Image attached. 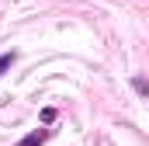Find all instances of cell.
Here are the masks:
<instances>
[{"label": "cell", "instance_id": "3957f363", "mask_svg": "<svg viewBox=\"0 0 149 146\" xmlns=\"http://www.w3.org/2000/svg\"><path fill=\"white\" fill-rule=\"evenodd\" d=\"M14 59H17V56H14V52H3V56H0V73L7 70V66H10V63H14Z\"/></svg>", "mask_w": 149, "mask_h": 146}, {"label": "cell", "instance_id": "6da1fadb", "mask_svg": "<svg viewBox=\"0 0 149 146\" xmlns=\"http://www.w3.org/2000/svg\"><path fill=\"white\" fill-rule=\"evenodd\" d=\"M45 139H49V132H28V136H24L17 146H42Z\"/></svg>", "mask_w": 149, "mask_h": 146}, {"label": "cell", "instance_id": "7a4b0ae2", "mask_svg": "<svg viewBox=\"0 0 149 146\" xmlns=\"http://www.w3.org/2000/svg\"><path fill=\"white\" fill-rule=\"evenodd\" d=\"M132 87H135V94H142V98L149 101V80L146 77H132Z\"/></svg>", "mask_w": 149, "mask_h": 146}]
</instances>
